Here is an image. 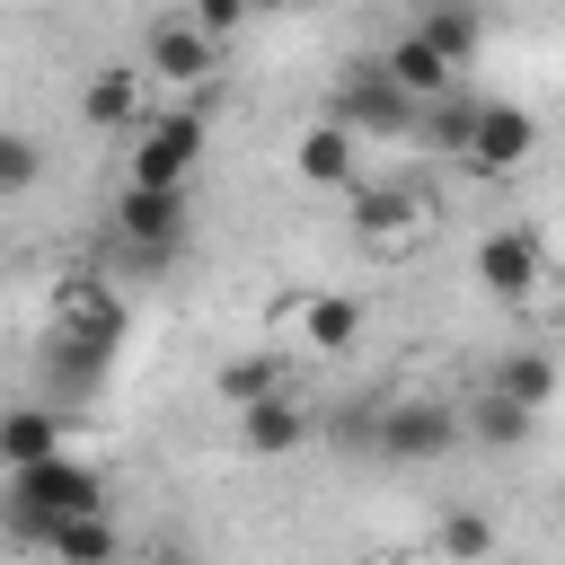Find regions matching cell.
<instances>
[{
    "label": "cell",
    "mask_w": 565,
    "mask_h": 565,
    "mask_svg": "<svg viewBox=\"0 0 565 565\" xmlns=\"http://www.w3.org/2000/svg\"><path fill=\"white\" fill-rule=\"evenodd\" d=\"M0 503H9V530H18L26 547H44L62 521H88V512H106V477H97L88 459H71V450H62V459H35V468H18Z\"/></svg>",
    "instance_id": "1"
},
{
    "label": "cell",
    "mask_w": 565,
    "mask_h": 565,
    "mask_svg": "<svg viewBox=\"0 0 565 565\" xmlns=\"http://www.w3.org/2000/svg\"><path fill=\"white\" fill-rule=\"evenodd\" d=\"M203 150H212V124H203V106L150 115V124L132 132V168H124V185H141V194H185V177L203 168Z\"/></svg>",
    "instance_id": "2"
},
{
    "label": "cell",
    "mask_w": 565,
    "mask_h": 565,
    "mask_svg": "<svg viewBox=\"0 0 565 565\" xmlns=\"http://www.w3.org/2000/svg\"><path fill=\"white\" fill-rule=\"evenodd\" d=\"M459 433H468V415H459V406H441V397H397V406H380V415H371V450H380V459H397V468H424V459L459 450Z\"/></svg>",
    "instance_id": "3"
},
{
    "label": "cell",
    "mask_w": 565,
    "mask_h": 565,
    "mask_svg": "<svg viewBox=\"0 0 565 565\" xmlns=\"http://www.w3.org/2000/svg\"><path fill=\"white\" fill-rule=\"evenodd\" d=\"M433 230V203L406 185V177H362L353 185V238L371 247V256H397V247H415Z\"/></svg>",
    "instance_id": "4"
},
{
    "label": "cell",
    "mask_w": 565,
    "mask_h": 565,
    "mask_svg": "<svg viewBox=\"0 0 565 565\" xmlns=\"http://www.w3.org/2000/svg\"><path fill=\"white\" fill-rule=\"evenodd\" d=\"M115 238H124V256H132L141 274L177 265V247H185V194H141V185H124V194H115Z\"/></svg>",
    "instance_id": "5"
},
{
    "label": "cell",
    "mask_w": 565,
    "mask_h": 565,
    "mask_svg": "<svg viewBox=\"0 0 565 565\" xmlns=\"http://www.w3.org/2000/svg\"><path fill=\"white\" fill-rule=\"evenodd\" d=\"M221 71V44H203V26L185 18V9H159L150 26H141V79H212Z\"/></svg>",
    "instance_id": "6"
},
{
    "label": "cell",
    "mask_w": 565,
    "mask_h": 565,
    "mask_svg": "<svg viewBox=\"0 0 565 565\" xmlns=\"http://www.w3.org/2000/svg\"><path fill=\"white\" fill-rule=\"evenodd\" d=\"M539 150V124H530V106H512V97H486L477 115H468V168H486V177H512L521 159Z\"/></svg>",
    "instance_id": "7"
},
{
    "label": "cell",
    "mask_w": 565,
    "mask_h": 565,
    "mask_svg": "<svg viewBox=\"0 0 565 565\" xmlns=\"http://www.w3.org/2000/svg\"><path fill=\"white\" fill-rule=\"evenodd\" d=\"M44 344H88V353H115L124 344V300L106 282H62L53 291V327Z\"/></svg>",
    "instance_id": "8"
},
{
    "label": "cell",
    "mask_w": 565,
    "mask_h": 565,
    "mask_svg": "<svg viewBox=\"0 0 565 565\" xmlns=\"http://www.w3.org/2000/svg\"><path fill=\"white\" fill-rule=\"evenodd\" d=\"M477 282H486L503 309L539 300V282H547V265H539V238H530V230H486V238H477Z\"/></svg>",
    "instance_id": "9"
},
{
    "label": "cell",
    "mask_w": 565,
    "mask_h": 565,
    "mask_svg": "<svg viewBox=\"0 0 565 565\" xmlns=\"http://www.w3.org/2000/svg\"><path fill=\"white\" fill-rule=\"evenodd\" d=\"M300 177H309V185L353 194V185H362V132H353V124H335V115H318V124L300 132Z\"/></svg>",
    "instance_id": "10"
},
{
    "label": "cell",
    "mask_w": 565,
    "mask_h": 565,
    "mask_svg": "<svg viewBox=\"0 0 565 565\" xmlns=\"http://www.w3.org/2000/svg\"><path fill=\"white\" fill-rule=\"evenodd\" d=\"M335 124H353V132H380V124H424V106H406V97L388 88V71H380V62H362V71L335 88Z\"/></svg>",
    "instance_id": "11"
},
{
    "label": "cell",
    "mask_w": 565,
    "mask_h": 565,
    "mask_svg": "<svg viewBox=\"0 0 565 565\" xmlns=\"http://www.w3.org/2000/svg\"><path fill=\"white\" fill-rule=\"evenodd\" d=\"M62 424H71L62 406H9V415H0V468L18 477V468H35V459H62V450H71Z\"/></svg>",
    "instance_id": "12"
},
{
    "label": "cell",
    "mask_w": 565,
    "mask_h": 565,
    "mask_svg": "<svg viewBox=\"0 0 565 565\" xmlns=\"http://www.w3.org/2000/svg\"><path fill=\"white\" fill-rule=\"evenodd\" d=\"M362 344V300L353 291H309L300 300V353H353Z\"/></svg>",
    "instance_id": "13"
},
{
    "label": "cell",
    "mask_w": 565,
    "mask_h": 565,
    "mask_svg": "<svg viewBox=\"0 0 565 565\" xmlns=\"http://www.w3.org/2000/svg\"><path fill=\"white\" fill-rule=\"evenodd\" d=\"M406 35H415L441 71H468V62H477V44H486V18H477V9H424Z\"/></svg>",
    "instance_id": "14"
},
{
    "label": "cell",
    "mask_w": 565,
    "mask_h": 565,
    "mask_svg": "<svg viewBox=\"0 0 565 565\" xmlns=\"http://www.w3.org/2000/svg\"><path fill=\"white\" fill-rule=\"evenodd\" d=\"M300 441H309V406H300V397H265V406L238 415V450H256V459L300 450Z\"/></svg>",
    "instance_id": "15"
},
{
    "label": "cell",
    "mask_w": 565,
    "mask_h": 565,
    "mask_svg": "<svg viewBox=\"0 0 565 565\" xmlns=\"http://www.w3.org/2000/svg\"><path fill=\"white\" fill-rule=\"evenodd\" d=\"M212 388H221V406H238V415L265 406V397H291V353H247V362H230Z\"/></svg>",
    "instance_id": "16"
},
{
    "label": "cell",
    "mask_w": 565,
    "mask_h": 565,
    "mask_svg": "<svg viewBox=\"0 0 565 565\" xmlns=\"http://www.w3.org/2000/svg\"><path fill=\"white\" fill-rule=\"evenodd\" d=\"M79 115H88V124H106V132H115V124H132V132H141V71L106 62V71L79 88Z\"/></svg>",
    "instance_id": "17"
},
{
    "label": "cell",
    "mask_w": 565,
    "mask_h": 565,
    "mask_svg": "<svg viewBox=\"0 0 565 565\" xmlns=\"http://www.w3.org/2000/svg\"><path fill=\"white\" fill-rule=\"evenodd\" d=\"M486 388H494V397H512V406H530V415H539V406H547V397H556V353H503V362H494V371H486Z\"/></svg>",
    "instance_id": "18"
},
{
    "label": "cell",
    "mask_w": 565,
    "mask_h": 565,
    "mask_svg": "<svg viewBox=\"0 0 565 565\" xmlns=\"http://www.w3.org/2000/svg\"><path fill=\"white\" fill-rule=\"evenodd\" d=\"M44 547H53L62 565H124V530H115L106 512H88V521H62Z\"/></svg>",
    "instance_id": "19"
},
{
    "label": "cell",
    "mask_w": 565,
    "mask_h": 565,
    "mask_svg": "<svg viewBox=\"0 0 565 565\" xmlns=\"http://www.w3.org/2000/svg\"><path fill=\"white\" fill-rule=\"evenodd\" d=\"M468 433H477V441H494V450H521V441L539 433V415H530V406H512V397H494V388H477Z\"/></svg>",
    "instance_id": "20"
},
{
    "label": "cell",
    "mask_w": 565,
    "mask_h": 565,
    "mask_svg": "<svg viewBox=\"0 0 565 565\" xmlns=\"http://www.w3.org/2000/svg\"><path fill=\"white\" fill-rule=\"evenodd\" d=\"M433 547H441V565H486V556H494V521H486V512H441Z\"/></svg>",
    "instance_id": "21"
},
{
    "label": "cell",
    "mask_w": 565,
    "mask_h": 565,
    "mask_svg": "<svg viewBox=\"0 0 565 565\" xmlns=\"http://www.w3.org/2000/svg\"><path fill=\"white\" fill-rule=\"evenodd\" d=\"M35 177H44V141L18 132V124H0V203L9 194H35Z\"/></svg>",
    "instance_id": "22"
},
{
    "label": "cell",
    "mask_w": 565,
    "mask_h": 565,
    "mask_svg": "<svg viewBox=\"0 0 565 565\" xmlns=\"http://www.w3.org/2000/svg\"><path fill=\"white\" fill-rule=\"evenodd\" d=\"M185 18H194V26H203V44H230V35H238V26H247V9H238V0H194V9H185Z\"/></svg>",
    "instance_id": "23"
}]
</instances>
